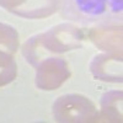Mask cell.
<instances>
[{
  "label": "cell",
  "instance_id": "obj_1",
  "mask_svg": "<svg viewBox=\"0 0 123 123\" xmlns=\"http://www.w3.org/2000/svg\"><path fill=\"white\" fill-rule=\"evenodd\" d=\"M81 31L73 26H57L50 31L30 38L24 46V54L31 64L39 63L46 53H60L80 47Z\"/></svg>",
  "mask_w": 123,
  "mask_h": 123
},
{
  "label": "cell",
  "instance_id": "obj_2",
  "mask_svg": "<svg viewBox=\"0 0 123 123\" xmlns=\"http://www.w3.org/2000/svg\"><path fill=\"white\" fill-rule=\"evenodd\" d=\"M53 113L57 122H95L98 112L90 98L70 94L60 96L54 102Z\"/></svg>",
  "mask_w": 123,
  "mask_h": 123
},
{
  "label": "cell",
  "instance_id": "obj_3",
  "mask_svg": "<svg viewBox=\"0 0 123 123\" xmlns=\"http://www.w3.org/2000/svg\"><path fill=\"white\" fill-rule=\"evenodd\" d=\"M18 48V33L10 25L0 22V86L10 84L17 75L14 54Z\"/></svg>",
  "mask_w": 123,
  "mask_h": 123
},
{
  "label": "cell",
  "instance_id": "obj_4",
  "mask_svg": "<svg viewBox=\"0 0 123 123\" xmlns=\"http://www.w3.org/2000/svg\"><path fill=\"white\" fill-rule=\"evenodd\" d=\"M70 76V68L62 58H44L39 62L36 85L41 90H55Z\"/></svg>",
  "mask_w": 123,
  "mask_h": 123
},
{
  "label": "cell",
  "instance_id": "obj_5",
  "mask_svg": "<svg viewBox=\"0 0 123 123\" xmlns=\"http://www.w3.org/2000/svg\"><path fill=\"white\" fill-rule=\"evenodd\" d=\"M0 6L24 17H46L57 9V0H0Z\"/></svg>",
  "mask_w": 123,
  "mask_h": 123
},
{
  "label": "cell",
  "instance_id": "obj_6",
  "mask_svg": "<svg viewBox=\"0 0 123 123\" xmlns=\"http://www.w3.org/2000/svg\"><path fill=\"white\" fill-rule=\"evenodd\" d=\"M94 76L104 81L121 83L122 81V57L115 54L97 55L91 63Z\"/></svg>",
  "mask_w": 123,
  "mask_h": 123
},
{
  "label": "cell",
  "instance_id": "obj_7",
  "mask_svg": "<svg viewBox=\"0 0 123 123\" xmlns=\"http://www.w3.org/2000/svg\"><path fill=\"white\" fill-rule=\"evenodd\" d=\"M90 38L97 47L110 50L112 54L122 57V31L121 28H97L90 32Z\"/></svg>",
  "mask_w": 123,
  "mask_h": 123
},
{
  "label": "cell",
  "instance_id": "obj_8",
  "mask_svg": "<svg viewBox=\"0 0 123 123\" xmlns=\"http://www.w3.org/2000/svg\"><path fill=\"white\" fill-rule=\"evenodd\" d=\"M122 121V91H110L101 98V112L95 122H121Z\"/></svg>",
  "mask_w": 123,
  "mask_h": 123
}]
</instances>
